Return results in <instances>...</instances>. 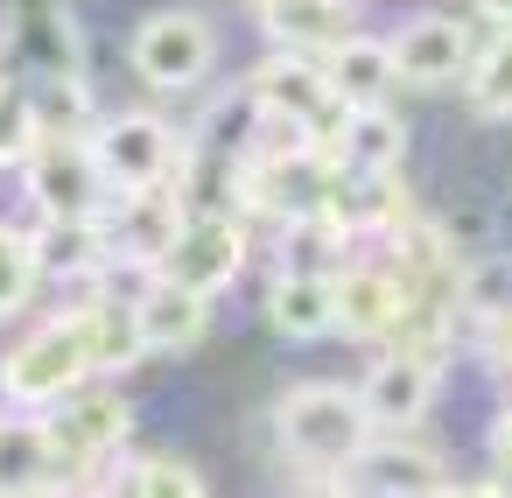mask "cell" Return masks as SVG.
<instances>
[{"label": "cell", "mask_w": 512, "mask_h": 498, "mask_svg": "<svg viewBox=\"0 0 512 498\" xmlns=\"http://www.w3.org/2000/svg\"><path fill=\"white\" fill-rule=\"evenodd\" d=\"M491 456H498V470L512 477V400L498 407V421H491Z\"/></svg>", "instance_id": "obj_28"}, {"label": "cell", "mask_w": 512, "mask_h": 498, "mask_svg": "<svg viewBox=\"0 0 512 498\" xmlns=\"http://www.w3.org/2000/svg\"><path fill=\"white\" fill-rule=\"evenodd\" d=\"M92 148H99V169H106L113 197L155 190V183L183 176V141H176V127L155 120V113H113V120H99Z\"/></svg>", "instance_id": "obj_5"}, {"label": "cell", "mask_w": 512, "mask_h": 498, "mask_svg": "<svg viewBox=\"0 0 512 498\" xmlns=\"http://www.w3.org/2000/svg\"><path fill=\"white\" fill-rule=\"evenodd\" d=\"M92 337H99V372H127L134 358H148V337H141L134 295L92 288Z\"/></svg>", "instance_id": "obj_20"}, {"label": "cell", "mask_w": 512, "mask_h": 498, "mask_svg": "<svg viewBox=\"0 0 512 498\" xmlns=\"http://www.w3.org/2000/svg\"><path fill=\"white\" fill-rule=\"evenodd\" d=\"M134 316H141L148 351H190V344H204V330H211V295L190 288V281H176V274H155V281L134 295Z\"/></svg>", "instance_id": "obj_15"}, {"label": "cell", "mask_w": 512, "mask_h": 498, "mask_svg": "<svg viewBox=\"0 0 512 498\" xmlns=\"http://www.w3.org/2000/svg\"><path fill=\"white\" fill-rule=\"evenodd\" d=\"M435 379H442V358L435 351H421V344H393L372 372H365V407H372V421L379 428H414L421 414H428V400H435Z\"/></svg>", "instance_id": "obj_13"}, {"label": "cell", "mask_w": 512, "mask_h": 498, "mask_svg": "<svg viewBox=\"0 0 512 498\" xmlns=\"http://www.w3.org/2000/svg\"><path fill=\"white\" fill-rule=\"evenodd\" d=\"M22 64L36 71V78H57V71H85V43H78V29L57 15V8H43L36 22H22Z\"/></svg>", "instance_id": "obj_21"}, {"label": "cell", "mask_w": 512, "mask_h": 498, "mask_svg": "<svg viewBox=\"0 0 512 498\" xmlns=\"http://www.w3.org/2000/svg\"><path fill=\"white\" fill-rule=\"evenodd\" d=\"M260 29H267L281 50L330 57L358 22H351V0H260Z\"/></svg>", "instance_id": "obj_17"}, {"label": "cell", "mask_w": 512, "mask_h": 498, "mask_svg": "<svg viewBox=\"0 0 512 498\" xmlns=\"http://www.w3.org/2000/svg\"><path fill=\"white\" fill-rule=\"evenodd\" d=\"M99 372V337H92V295L43 316L8 358H0V393L15 407H57Z\"/></svg>", "instance_id": "obj_2"}, {"label": "cell", "mask_w": 512, "mask_h": 498, "mask_svg": "<svg viewBox=\"0 0 512 498\" xmlns=\"http://www.w3.org/2000/svg\"><path fill=\"white\" fill-rule=\"evenodd\" d=\"M372 435H379V421H372L365 393L330 386V379L295 386V393H281V407H274V442H281V456H288L295 470H309L316 484H337V477L358 463V449H365Z\"/></svg>", "instance_id": "obj_1"}, {"label": "cell", "mask_w": 512, "mask_h": 498, "mask_svg": "<svg viewBox=\"0 0 512 498\" xmlns=\"http://www.w3.org/2000/svg\"><path fill=\"white\" fill-rule=\"evenodd\" d=\"M183 218H190V204L169 190V183H155V190H127L120 197V211L106 218V232H113V260L120 267H162L169 260V246H176V232H183Z\"/></svg>", "instance_id": "obj_12"}, {"label": "cell", "mask_w": 512, "mask_h": 498, "mask_svg": "<svg viewBox=\"0 0 512 498\" xmlns=\"http://www.w3.org/2000/svg\"><path fill=\"white\" fill-rule=\"evenodd\" d=\"M43 141V113H36V85L0 78V169H22Z\"/></svg>", "instance_id": "obj_22"}, {"label": "cell", "mask_w": 512, "mask_h": 498, "mask_svg": "<svg viewBox=\"0 0 512 498\" xmlns=\"http://www.w3.org/2000/svg\"><path fill=\"white\" fill-rule=\"evenodd\" d=\"M36 253H43V274L57 281H99L113 267V232L106 218H43Z\"/></svg>", "instance_id": "obj_18"}, {"label": "cell", "mask_w": 512, "mask_h": 498, "mask_svg": "<svg viewBox=\"0 0 512 498\" xmlns=\"http://www.w3.org/2000/svg\"><path fill=\"white\" fill-rule=\"evenodd\" d=\"M393 71H400V85H414V92H442V85H456V78H470V29L456 22V15H414V22H400L393 36Z\"/></svg>", "instance_id": "obj_10"}, {"label": "cell", "mask_w": 512, "mask_h": 498, "mask_svg": "<svg viewBox=\"0 0 512 498\" xmlns=\"http://www.w3.org/2000/svg\"><path fill=\"white\" fill-rule=\"evenodd\" d=\"M484 358H491V372H512V302L498 316H484Z\"/></svg>", "instance_id": "obj_27"}, {"label": "cell", "mask_w": 512, "mask_h": 498, "mask_svg": "<svg viewBox=\"0 0 512 498\" xmlns=\"http://www.w3.org/2000/svg\"><path fill=\"white\" fill-rule=\"evenodd\" d=\"M134 491H155V498H204V470L190 456H134V470L120 477Z\"/></svg>", "instance_id": "obj_26"}, {"label": "cell", "mask_w": 512, "mask_h": 498, "mask_svg": "<svg viewBox=\"0 0 512 498\" xmlns=\"http://www.w3.org/2000/svg\"><path fill=\"white\" fill-rule=\"evenodd\" d=\"M337 491L414 498V491H456V484H449V470H442L435 449H414V442H400V428H393V442H365V449H358V463L337 477Z\"/></svg>", "instance_id": "obj_14"}, {"label": "cell", "mask_w": 512, "mask_h": 498, "mask_svg": "<svg viewBox=\"0 0 512 498\" xmlns=\"http://www.w3.org/2000/svg\"><path fill=\"white\" fill-rule=\"evenodd\" d=\"M22 176H29V197L43 218H106L113 183L99 169L92 134H43L36 155L22 162Z\"/></svg>", "instance_id": "obj_4"}, {"label": "cell", "mask_w": 512, "mask_h": 498, "mask_svg": "<svg viewBox=\"0 0 512 498\" xmlns=\"http://www.w3.org/2000/svg\"><path fill=\"white\" fill-rule=\"evenodd\" d=\"M267 323L288 344H316L337 330V274L316 267H281V281L267 288Z\"/></svg>", "instance_id": "obj_16"}, {"label": "cell", "mask_w": 512, "mask_h": 498, "mask_svg": "<svg viewBox=\"0 0 512 498\" xmlns=\"http://www.w3.org/2000/svg\"><path fill=\"white\" fill-rule=\"evenodd\" d=\"M43 281V253H36V232H15L0 225V316H22L29 295Z\"/></svg>", "instance_id": "obj_24"}, {"label": "cell", "mask_w": 512, "mask_h": 498, "mask_svg": "<svg viewBox=\"0 0 512 498\" xmlns=\"http://www.w3.org/2000/svg\"><path fill=\"white\" fill-rule=\"evenodd\" d=\"M470 106L484 120H512V29H498L470 64Z\"/></svg>", "instance_id": "obj_23"}, {"label": "cell", "mask_w": 512, "mask_h": 498, "mask_svg": "<svg viewBox=\"0 0 512 498\" xmlns=\"http://www.w3.org/2000/svg\"><path fill=\"white\" fill-rule=\"evenodd\" d=\"M323 148H330L337 183H379V176L400 169V155H407V127H400L379 99H372V106H337Z\"/></svg>", "instance_id": "obj_9"}, {"label": "cell", "mask_w": 512, "mask_h": 498, "mask_svg": "<svg viewBox=\"0 0 512 498\" xmlns=\"http://www.w3.org/2000/svg\"><path fill=\"white\" fill-rule=\"evenodd\" d=\"M246 92H253L260 120L302 127V134H316V127L337 113V85H330L323 57H309V50H274V57L246 78Z\"/></svg>", "instance_id": "obj_6"}, {"label": "cell", "mask_w": 512, "mask_h": 498, "mask_svg": "<svg viewBox=\"0 0 512 498\" xmlns=\"http://www.w3.org/2000/svg\"><path fill=\"white\" fill-rule=\"evenodd\" d=\"M323 71H330V85H337V106H372V99H386V85H400V71H393V43L358 36V29L323 57Z\"/></svg>", "instance_id": "obj_19"}, {"label": "cell", "mask_w": 512, "mask_h": 498, "mask_svg": "<svg viewBox=\"0 0 512 498\" xmlns=\"http://www.w3.org/2000/svg\"><path fill=\"white\" fill-rule=\"evenodd\" d=\"M253 8H260V0H253Z\"/></svg>", "instance_id": "obj_30"}, {"label": "cell", "mask_w": 512, "mask_h": 498, "mask_svg": "<svg viewBox=\"0 0 512 498\" xmlns=\"http://www.w3.org/2000/svg\"><path fill=\"white\" fill-rule=\"evenodd\" d=\"M470 8H477L491 29H512V0H470Z\"/></svg>", "instance_id": "obj_29"}, {"label": "cell", "mask_w": 512, "mask_h": 498, "mask_svg": "<svg viewBox=\"0 0 512 498\" xmlns=\"http://www.w3.org/2000/svg\"><path fill=\"white\" fill-rule=\"evenodd\" d=\"M505 302H512V260H505V253H470V267L456 274V309L484 323V316H498Z\"/></svg>", "instance_id": "obj_25"}, {"label": "cell", "mask_w": 512, "mask_h": 498, "mask_svg": "<svg viewBox=\"0 0 512 498\" xmlns=\"http://www.w3.org/2000/svg\"><path fill=\"white\" fill-rule=\"evenodd\" d=\"M239 267H246V225H239V211H190L183 232H176V246H169V260L155 274H176V281L218 295V288L239 281Z\"/></svg>", "instance_id": "obj_7"}, {"label": "cell", "mask_w": 512, "mask_h": 498, "mask_svg": "<svg viewBox=\"0 0 512 498\" xmlns=\"http://www.w3.org/2000/svg\"><path fill=\"white\" fill-rule=\"evenodd\" d=\"M50 435H57V449H64V477L78 484V470H92L99 456H113V449L134 435V407H127L113 386H78L71 400H57Z\"/></svg>", "instance_id": "obj_8"}, {"label": "cell", "mask_w": 512, "mask_h": 498, "mask_svg": "<svg viewBox=\"0 0 512 498\" xmlns=\"http://www.w3.org/2000/svg\"><path fill=\"white\" fill-rule=\"evenodd\" d=\"M407 316H414V281L400 267H344L337 274V330L351 344L400 337Z\"/></svg>", "instance_id": "obj_11"}, {"label": "cell", "mask_w": 512, "mask_h": 498, "mask_svg": "<svg viewBox=\"0 0 512 498\" xmlns=\"http://www.w3.org/2000/svg\"><path fill=\"white\" fill-rule=\"evenodd\" d=\"M127 64L148 92H190L211 78L218 64V29L197 8H155L148 22H134L127 36Z\"/></svg>", "instance_id": "obj_3"}]
</instances>
